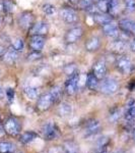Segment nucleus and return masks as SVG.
Listing matches in <instances>:
<instances>
[{"label": "nucleus", "mask_w": 135, "mask_h": 153, "mask_svg": "<svg viewBox=\"0 0 135 153\" xmlns=\"http://www.w3.org/2000/svg\"><path fill=\"white\" fill-rule=\"evenodd\" d=\"M126 47H127V45L123 40L115 41L114 43L112 44L113 50L117 51V52H123V51L126 50Z\"/></svg>", "instance_id": "a878e982"}, {"label": "nucleus", "mask_w": 135, "mask_h": 153, "mask_svg": "<svg viewBox=\"0 0 135 153\" xmlns=\"http://www.w3.org/2000/svg\"><path fill=\"white\" fill-rule=\"evenodd\" d=\"M117 70L123 75H128L133 70V65L128 56H119L116 60Z\"/></svg>", "instance_id": "f257e3e1"}, {"label": "nucleus", "mask_w": 135, "mask_h": 153, "mask_svg": "<svg viewBox=\"0 0 135 153\" xmlns=\"http://www.w3.org/2000/svg\"><path fill=\"white\" fill-rule=\"evenodd\" d=\"M23 93L26 96V98L29 100H36L39 95V90L33 86H24L23 87Z\"/></svg>", "instance_id": "a211bd4d"}, {"label": "nucleus", "mask_w": 135, "mask_h": 153, "mask_svg": "<svg viewBox=\"0 0 135 153\" xmlns=\"http://www.w3.org/2000/svg\"><path fill=\"white\" fill-rule=\"evenodd\" d=\"M37 137H38V135H37L36 133L26 132V133H23V134L21 136V138H19V141L23 143V144H29V143L35 141V140L37 139Z\"/></svg>", "instance_id": "412c9836"}, {"label": "nucleus", "mask_w": 135, "mask_h": 153, "mask_svg": "<svg viewBox=\"0 0 135 153\" xmlns=\"http://www.w3.org/2000/svg\"><path fill=\"white\" fill-rule=\"evenodd\" d=\"M126 118L129 120H135V105L129 107L128 111H127V113H126Z\"/></svg>", "instance_id": "7c9ffc66"}, {"label": "nucleus", "mask_w": 135, "mask_h": 153, "mask_svg": "<svg viewBox=\"0 0 135 153\" xmlns=\"http://www.w3.org/2000/svg\"><path fill=\"white\" fill-rule=\"evenodd\" d=\"M125 9L128 12L135 11V0H125Z\"/></svg>", "instance_id": "c85d7f7f"}, {"label": "nucleus", "mask_w": 135, "mask_h": 153, "mask_svg": "<svg viewBox=\"0 0 135 153\" xmlns=\"http://www.w3.org/2000/svg\"><path fill=\"white\" fill-rule=\"evenodd\" d=\"M100 90L102 91L104 94L107 95H112L115 94V93L118 91V88H119V85L114 79H106L104 80L101 85H99Z\"/></svg>", "instance_id": "7ed1b4c3"}, {"label": "nucleus", "mask_w": 135, "mask_h": 153, "mask_svg": "<svg viewBox=\"0 0 135 153\" xmlns=\"http://www.w3.org/2000/svg\"><path fill=\"white\" fill-rule=\"evenodd\" d=\"M2 97H3V91H2V89L0 88V99H1Z\"/></svg>", "instance_id": "a19ab883"}, {"label": "nucleus", "mask_w": 135, "mask_h": 153, "mask_svg": "<svg viewBox=\"0 0 135 153\" xmlns=\"http://www.w3.org/2000/svg\"><path fill=\"white\" fill-rule=\"evenodd\" d=\"M63 150L65 153H77L78 152V146L74 142H66L63 146Z\"/></svg>", "instance_id": "393cba45"}, {"label": "nucleus", "mask_w": 135, "mask_h": 153, "mask_svg": "<svg viewBox=\"0 0 135 153\" xmlns=\"http://www.w3.org/2000/svg\"><path fill=\"white\" fill-rule=\"evenodd\" d=\"M92 19H94L95 23H97L98 25H101V26L113 21V16L111 14H106V13H103V12L95 13L94 16H92Z\"/></svg>", "instance_id": "2eb2a0df"}, {"label": "nucleus", "mask_w": 135, "mask_h": 153, "mask_svg": "<svg viewBox=\"0 0 135 153\" xmlns=\"http://www.w3.org/2000/svg\"><path fill=\"white\" fill-rule=\"evenodd\" d=\"M119 27L125 32L135 35V22L131 19H122L119 22Z\"/></svg>", "instance_id": "dca6fc26"}, {"label": "nucleus", "mask_w": 135, "mask_h": 153, "mask_svg": "<svg viewBox=\"0 0 135 153\" xmlns=\"http://www.w3.org/2000/svg\"><path fill=\"white\" fill-rule=\"evenodd\" d=\"M103 32L104 34L108 37H111V38H117L119 37V28H118V25L114 22H110L105 25H103Z\"/></svg>", "instance_id": "6e6552de"}, {"label": "nucleus", "mask_w": 135, "mask_h": 153, "mask_svg": "<svg viewBox=\"0 0 135 153\" xmlns=\"http://www.w3.org/2000/svg\"><path fill=\"white\" fill-rule=\"evenodd\" d=\"M58 111H59V114H60L61 117H69L71 113H72V106L67 102H63V103H61L60 106H59Z\"/></svg>", "instance_id": "6ab92c4d"}, {"label": "nucleus", "mask_w": 135, "mask_h": 153, "mask_svg": "<svg viewBox=\"0 0 135 153\" xmlns=\"http://www.w3.org/2000/svg\"><path fill=\"white\" fill-rule=\"evenodd\" d=\"M5 94H6V97H7V100H8L9 102H12L13 99H14V91H13V89L8 88L6 90Z\"/></svg>", "instance_id": "473e14b6"}, {"label": "nucleus", "mask_w": 135, "mask_h": 153, "mask_svg": "<svg viewBox=\"0 0 135 153\" xmlns=\"http://www.w3.org/2000/svg\"><path fill=\"white\" fill-rule=\"evenodd\" d=\"M42 135L46 140H54L58 137V129L53 123H46L42 127Z\"/></svg>", "instance_id": "20e7f679"}, {"label": "nucleus", "mask_w": 135, "mask_h": 153, "mask_svg": "<svg viewBox=\"0 0 135 153\" xmlns=\"http://www.w3.org/2000/svg\"><path fill=\"white\" fill-rule=\"evenodd\" d=\"M50 93L53 97L54 103L59 101V99L61 98V96H62V90H61L60 87H54L52 90L50 91Z\"/></svg>", "instance_id": "bb28decb"}, {"label": "nucleus", "mask_w": 135, "mask_h": 153, "mask_svg": "<svg viewBox=\"0 0 135 153\" xmlns=\"http://www.w3.org/2000/svg\"><path fill=\"white\" fill-rule=\"evenodd\" d=\"M119 10V0H110L108 2V11L111 16L116 14Z\"/></svg>", "instance_id": "5701e85b"}, {"label": "nucleus", "mask_w": 135, "mask_h": 153, "mask_svg": "<svg viewBox=\"0 0 135 153\" xmlns=\"http://www.w3.org/2000/svg\"><path fill=\"white\" fill-rule=\"evenodd\" d=\"M82 34H83V31L80 27H74V28L70 29L69 31L66 33L65 41L70 44L75 43V42H77L80 38H81Z\"/></svg>", "instance_id": "423d86ee"}, {"label": "nucleus", "mask_w": 135, "mask_h": 153, "mask_svg": "<svg viewBox=\"0 0 135 153\" xmlns=\"http://www.w3.org/2000/svg\"><path fill=\"white\" fill-rule=\"evenodd\" d=\"M54 103L53 97L51 95V93H45V94L41 95L40 98L38 99V108L42 111H45V110L49 109Z\"/></svg>", "instance_id": "0eeeda50"}, {"label": "nucleus", "mask_w": 135, "mask_h": 153, "mask_svg": "<svg viewBox=\"0 0 135 153\" xmlns=\"http://www.w3.org/2000/svg\"><path fill=\"white\" fill-rule=\"evenodd\" d=\"M133 139H134V142H135V132H134V134H133Z\"/></svg>", "instance_id": "c03bdc74"}, {"label": "nucleus", "mask_w": 135, "mask_h": 153, "mask_svg": "<svg viewBox=\"0 0 135 153\" xmlns=\"http://www.w3.org/2000/svg\"><path fill=\"white\" fill-rule=\"evenodd\" d=\"M43 11L45 12L46 14H49V16H51V14H53L54 12H55V7H54L52 4H49V3H46L43 5Z\"/></svg>", "instance_id": "c756f323"}, {"label": "nucleus", "mask_w": 135, "mask_h": 153, "mask_svg": "<svg viewBox=\"0 0 135 153\" xmlns=\"http://www.w3.org/2000/svg\"><path fill=\"white\" fill-rule=\"evenodd\" d=\"M45 42H46V39L44 36L33 35L31 40H29V47L32 48L33 51H38V52H40L42 49L44 48Z\"/></svg>", "instance_id": "1a4fd4ad"}, {"label": "nucleus", "mask_w": 135, "mask_h": 153, "mask_svg": "<svg viewBox=\"0 0 135 153\" xmlns=\"http://www.w3.org/2000/svg\"><path fill=\"white\" fill-rule=\"evenodd\" d=\"M100 1H105V2H109L110 0H100Z\"/></svg>", "instance_id": "37998d69"}, {"label": "nucleus", "mask_w": 135, "mask_h": 153, "mask_svg": "<svg viewBox=\"0 0 135 153\" xmlns=\"http://www.w3.org/2000/svg\"><path fill=\"white\" fill-rule=\"evenodd\" d=\"M49 31V25L46 22H39L35 25H33L32 28V34L33 35H40L45 36Z\"/></svg>", "instance_id": "ddd939ff"}, {"label": "nucleus", "mask_w": 135, "mask_h": 153, "mask_svg": "<svg viewBox=\"0 0 135 153\" xmlns=\"http://www.w3.org/2000/svg\"><path fill=\"white\" fill-rule=\"evenodd\" d=\"M0 23H1V18H0Z\"/></svg>", "instance_id": "a18cd8bd"}, {"label": "nucleus", "mask_w": 135, "mask_h": 153, "mask_svg": "<svg viewBox=\"0 0 135 153\" xmlns=\"http://www.w3.org/2000/svg\"><path fill=\"white\" fill-rule=\"evenodd\" d=\"M99 79L95 76L94 74H88L87 78V86L90 90H95L99 87Z\"/></svg>", "instance_id": "aec40b11"}, {"label": "nucleus", "mask_w": 135, "mask_h": 153, "mask_svg": "<svg viewBox=\"0 0 135 153\" xmlns=\"http://www.w3.org/2000/svg\"><path fill=\"white\" fill-rule=\"evenodd\" d=\"M100 128H101V126L98 122H92L87 125V129H85V133H87V135L97 134V133L100 131Z\"/></svg>", "instance_id": "4be33fe9"}, {"label": "nucleus", "mask_w": 135, "mask_h": 153, "mask_svg": "<svg viewBox=\"0 0 135 153\" xmlns=\"http://www.w3.org/2000/svg\"><path fill=\"white\" fill-rule=\"evenodd\" d=\"M60 16L64 22L68 24H74L78 21L77 13L72 9L69 8H63L60 10Z\"/></svg>", "instance_id": "9b49d317"}, {"label": "nucleus", "mask_w": 135, "mask_h": 153, "mask_svg": "<svg viewBox=\"0 0 135 153\" xmlns=\"http://www.w3.org/2000/svg\"><path fill=\"white\" fill-rule=\"evenodd\" d=\"M92 74L99 80H102V79L105 78V76L107 74V65L104 59H99V60L95 61L94 65V73Z\"/></svg>", "instance_id": "9d476101"}, {"label": "nucleus", "mask_w": 135, "mask_h": 153, "mask_svg": "<svg viewBox=\"0 0 135 153\" xmlns=\"http://www.w3.org/2000/svg\"><path fill=\"white\" fill-rule=\"evenodd\" d=\"M5 133V131H4V128H3V126H2L1 124H0V136H2Z\"/></svg>", "instance_id": "ea45409f"}, {"label": "nucleus", "mask_w": 135, "mask_h": 153, "mask_svg": "<svg viewBox=\"0 0 135 153\" xmlns=\"http://www.w3.org/2000/svg\"><path fill=\"white\" fill-rule=\"evenodd\" d=\"M2 58H3L4 62L9 63V65H12V63H14L16 60H18V52L16 50H14V49L11 47V48L7 49L5 52H4L3 56H2Z\"/></svg>", "instance_id": "4468645a"}, {"label": "nucleus", "mask_w": 135, "mask_h": 153, "mask_svg": "<svg viewBox=\"0 0 135 153\" xmlns=\"http://www.w3.org/2000/svg\"><path fill=\"white\" fill-rule=\"evenodd\" d=\"M129 46H130V49H131L132 51H135V39L131 41V43H130Z\"/></svg>", "instance_id": "4c0bfd02"}, {"label": "nucleus", "mask_w": 135, "mask_h": 153, "mask_svg": "<svg viewBox=\"0 0 135 153\" xmlns=\"http://www.w3.org/2000/svg\"><path fill=\"white\" fill-rule=\"evenodd\" d=\"M4 52H5V48H4L3 46H0V58L3 56Z\"/></svg>", "instance_id": "58836bf2"}, {"label": "nucleus", "mask_w": 135, "mask_h": 153, "mask_svg": "<svg viewBox=\"0 0 135 153\" xmlns=\"http://www.w3.org/2000/svg\"><path fill=\"white\" fill-rule=\"evenodd\" d=\"M100 45H101L100 38L97 36H95V37L90 38L87 41V43H85V49H87V51H90V52H92V51L98 50V49L100 48Z\"/></svg>", "instance_id": "f3484780"}, {"label": "nucleus", "mask_w": 135, "mask_h": 153, "mask_svg": "<svg viewBox=\"0 0 135 153\" xmlns=\"http://www.w3.org/2000/svg\"><path fill=\"white\" fill-rule=\"evenodd\" d=\"M3 128H4V131H5L6 134H8L9 136H12V137L18 136L19 133H21V130L19 122L14 117L8 118V120L4 123Z\"/></svg>", "instance_id": "f03ea898"}, {"label": "nucleus", "mask_w": 135, "mask_h": 153, "mask_svg": "<svg viewBox=\"0 0 135 153\" xmlns=\"http://www.w3.org/2000/svg\"><path fill=\"white\" fill-rule=\"evenodd\" d=\"M92 4H94V1H92V0H81V1H80V5L85 9H87L88 7L92 6Z\"/></svg>", "instance_id": "72a5a7b5"}, {"label": "nucleus", "mask_w": 135, "mask_h": 153, "mask_svg": "<svg viewBox=\"0 0 135 153\" xmlns=\"http://www.w3.org/2000/svg\"><path fill=\"white\" fill-rule=\"evenodd\" d=\"M18 24L21 28L23 29H29L34 24V16L31 12L29 11H26V12H23L21 14L18 19Z\"/></svg>", "instance_id": "f8f14e48"}, {"label": "nucleus", "mask_w": 135, "mask_h": 153, "mask_svg": "<svg viewBox=\"0 0 135 153\" xmlns=\"http://www.w3.org/2000/svg\"><path fill=\"white\" fill-rule=\"evenodd\" d=\"M79 85V75L78 73H75L74 75L70 76V78L67 80L65 84V89L67 94L73 95L77 91V87Z\"/></svg>", "instance_id": "39448f33"}, {"label": "nucleus", "mask_w": 135, "mask_h": 153, "mask_svg": "<svg viewBox=\"0 0 135 153\" xmlns=\"http://www.w3.org/2000/svg\"><path fill=\"white\" fill-rule=\"evenodd\" d=\"M50 153H63L62 152V149H60V148H54L50 151Z\"/></svg>", "instance_id": "e433bc0d"}, {"label": "nucleus", "mask_w": 135, "mask_h": 153, "mask_svg": "<svg viewBox=\"0 0 135 153\" xmlns=\"http://www.w3.org/2000/svg\"><path fill=\"white\" fill-rule=\"evenodd\" d=\"M23 47H24V43H23V39H15V40L12 42V48L18 51V52L23 51Z\"/></svg>", "instance_id": "cd10ccee"}, {"label": "nucleus", "mask_w": 135, "mask_h": 153, "mask_svg": "<svg viewBox=\"0 0 135 153\" xmlns=\"http://www.w3.org/2000/svg\"><path fill=\"white\" fill-rule=\"evenodd\" d=\"M118 117H119V111H118V110H116V112L112 113L111 117H110V118H111L113 122H116V120H118Z\"/></svg>", "instance_id": "c9c22d12"}, {"label": "nucleus", "mask_w": 135, "mask_h": 153, "mask_svg": "<svg viewBox=\"0 0 135 153\" xmlns=\"http://www.w3.org/2000/svg\"><path fill=\"white\" fill-rule=\"evenodd\" d=\"M65 73L67 74L68 76H72L74 75L75 73H77L76 68H75L74 65H67L65 68Z\"/></svg>", "instance_id": "2f4dec72"}, {"label": "nucleus", "mask_w": 135, "mask_h": 153, "mask_svg": "<svg viewBox=\"0 0 135 153\" xmlns=\"http://www.w3.org/2000/svg\"><path fill=\"white\" fill-rule=\"evenodd\" d=\"M39 57H40V54H39L38 51H34L33 53L29 55V59H31V60H33V59H37Z\"/></svg>", "instance_id": "f704fd0d"}, {"label": "nucleus", "mask_w": 135, "mask_h": 153, "mask_svg": "<svg viewBox=\"0 0 135 153\" xmlns=\"http://www.w3.org/2000/svg\"><path fill=\"white\" fill-rule=\"evenodd\" d=\"M14 145L9 142H0V153H13Z\"/></svg>", "instance_id": "b1692460"}, {"label": "nucleus", "mask_w": 135, "mask_h": 153, "mask_svg": "<svg viewBox=\"0 0 135 153\" xmlns=\"http://www.w3.org/2000/svg\"><path fill=\"white\" fill-rule=\"evenodd\" d=\"M69 1L71 2V3H76V2H77V0H69Z\"/></svg>", "instance_id": "79ce46f5"}]
</instances>
